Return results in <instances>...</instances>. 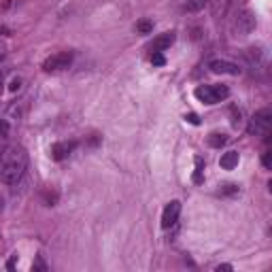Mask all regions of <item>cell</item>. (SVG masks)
I'll list each match as a JSON object with an SVG mask.
<instances>
[{
    "instance_id": "obj_1",
    "label": "cell",
    "mask_w": 272,
    "mask_h": 272,
    "mask_svg": "<svg viewBox=\"0 0 272 272\" xmlns=\"http://www.w3.org/2000/svg\"><path fill=\"white\" fill-rule=\"evenodd\" d=\"M28 168V151L21 145H11L0 151V181L15 185Z\"/></svg>"
},
{
    "instance_id": "obj_2",
    "label": "cell",
    "mask_w": 272,
    "mask_h": 272,
    "mask_svg": "<svg viewBox=\"0 0 272 272\" xmlns=\"http://www.w3.org/2000/svg\"><path fill=\"white\" fill-rule=\"evenodd\" d=\"M196 98L204 105H217V102H221L230 96V89L226 85H200L196 87Z\"/></svg>"
},
{
    "instance_id": "obj_3",
    "label": "cell",
    "mask_w": 272,
    "mask_h": 272,
    "mask_svg": "<svg viewBox=\"0 0 272 272\" xmlns=\"http://www.w3.org/2000/svg\"><path fill=\"white\" fill-rule=\"evenodd\" d=\"M270 123H272V113L268 109H262V111H257L253 117H251L249 132L255 134V136H268Z\"/></svg>"
},
{
    "instance_id": "obj_4",
    "label": "cell",
    "mask_w": 272,
    "mask_h": 272,
    "mask_svg": "<svg viewBox=\"0 0 272 272\" xmlns=\"http://www.w3.org/2000/svg\"><path fill=\"white\" fill-rule=\"evenodd\" d=\"M72 62V51H62V54H56L43 62V70L45 72H56V70H64L68 68Z\"/></svg>"
},
{
    "instance_id": "obj_5",
    "label": "cell",
    "mask_w": 272,
    "mask_h": 272,
    "mask_svg": "<svg viewBox=\"0 0 272 272\" xmlns=\"http://www.w3.org/2000/svg\"><path fill=\"white\" fill-rule=\"evenodd\" d=\"M255 26H257V19H255L253 13L251 11H240L236 21H234V30L240 36H247V34H251L255 30Z\"/></svg>"
},
{
    "instance_id": "obj_6",
    "label": "cell",
    "mask_w": 272,
    "mask_h": 272,
    "mask_svg": "<svg viewBox=\"0 0 272 272\" xmlns=\"http://www.w3.org/2000/svg\"><path fill=\"white\" fill-rule=\"evenodd\" d=\"M181 215V202L179 200H172L166 204V209L162 213V228H172L177 224V219Z\"/></svg>"
},
{
    "instance_id": "obj_7",
    "label": "cell",
    "mask_w": 272,
    "mask_h": 272,
    "mask_svg": "<svg viewBox=\"0 0 272 272\" xmlns=\"http://www.w3.org/2000/svg\"><path fill=\"white\" fill-rule=\"evenodd\" d=\"M209 68L215 72V75H240V68L236 66V64H232L228 60H213L209 62Z\"/></svg>"
},
{
    "instance_id": "obj_8",
    "label": "cell",
    "mask_w": 272,
    "mask_h": 272,
    "mask_svg": "<svg viewBox=\"0 0 272 272\" xmlns=\"http://www.w3.org/2000/svg\"><path fill=\"white\" fill-rule=\"evenodd\" d=\"M75 147H77V142L75 140H64V142H56L54 147H51V158L54 160H58V162H62V160H66L68 155L75 151Z\"/></svg>"
},
{
    "instance_id": "obj_9",
    "label": "cell",
    "mask_w": 272,
    "mask_h": 272,
    "mask_svg": "<svg viewBox=\"0 0 272 272\" xmlns=\"http://www.w3.org/2000/svg\"><path fill=\"white\" fill-rule=\"evenodd\" d=\"M175 38H177V34L175 32H164V34H160L158 38L153 41V51H164V49H168L172 43H175Z\"/></svg>"
},
{
    "instance_id": "obj_10",
    "label": "cell",
    "mask_w": 272,
    "mask_h": 272,
    "mask_svg": "<svg viewBox=\"0 0 272 272\" xmlns=\"http://www.w3.org/2000/svg\"><path fill=\"white\" fill-rule=\"evenodd\" d=\"M238 160H240V155L238 151H228L221 155V160H219V164H221L224 170H234V168L238 166Z\"/></svg>"
},
{
    "instance_id": "obj_11",
    "label": "cell",
    "mask_w": 272,
    "mask_h": 272,
    "mask_svg": "<svg viewBox=\"0 0 272 272\" xmlns=\"http://www.w3.org/2000/svg\"><path fill=\"white\" fill-rule=\"evenodd\" d=\"M228 142V136L226 134H219V132H213L211 136H209V147H213V149H221L224 145Z\"/></svg>"
},
{
    "instance_id": "obj_12",
    "label": "cell",
    "mask_w": 272,
    "mask_h": 272,
    "mask_svg": "<svg viewBox=\"0 0 272 272\" xmlns=\"http://www.w3.org/2000/svg\"><path fill=\"white\" fill-rule=\"evenodd\" d=\"M136 30H138L140 34H149V32L153 30V21H151V19H140V21L136 23Z\"/></svg>"
},
{
    "instance_id": "obj_13",
    "label": "cell",
    "mask_w": 272,
    "mask_h": 272,
    "mask_svg": "<svg viewBox=\"0 0 272 272\" xmlns=\"http://www.w3.org/2000/svg\"><path fill=\"white\" fill-rule=\"evenodd\" d=\"M206 3H209V0H187V3H185V9H187V11H200Z\"/></svg>"
},
{
    "instance_id": "obj_14",
    "label": "cell",
    "mask_w": 272,
    "mask_h": 272,
    "mask_svg": "<svg viewBox=\"0 0 272 272\" xmlns=\"http://www.w3.org/2000/svg\"><path fill=\"white\" fill-rule=\"evenodd\" d=\"M151 64H153V66H164V64H166V58L162 56V51H153Z\"/></svg>"
},
{
    "instance_id": "obj_15",
    "label": "cell",
    "mask_w": 272,
    "mask_h": 272,
    "mask_svg": "<svg viewBox=\"0 0 272 272\" xmlns=\"http://www.w3.org/2000/svg\"><path fill=\"white\" fill-rule=\"evenodd\" d=\"M202 170H204V168H202V160L198 158L196 160V172H193V183H202Z\"/></svg>"
},
{
    "instance_id": "obj_16",
    "label": "cell",
    "mask_w": 272,
    "mask_h": 272,
    "mask_svg": "<svg viewBox=\"0 0 272 272\" xmlns=\"http://www.w3.org/2000/svg\"><path fill=\"white\" fill-rule=\"evenodd\" d=\"M185 119H187L189 123H193V126H198V123H200V119H198V115H193V113H189V115H187V117H185Z\"/></svg>"
},
{
    "instance_id": "obj_17",
    "label": "cell",
    "mask_w": 272,
    "mask_h": 272,
    "mask_svg": "<svg viewBox=\"0 0 272 272\" xmlns=\"http://www.w3.org/2000/svg\"><path fill=\"white\" fill-rule=\"evenodd\" d=\"M7 132H9V123H7V121H0V134L5 136Z\"/></svg>"
},
{
    "instance_id": "obj_18",
    "label": "cell",
    "mask_w": 272,
    "mask_h": 272,
    "mask_svg": "<svg viewBox=\"0 0 272 272\" xmlns=\"http://www.w3.org/2000/svg\"><path fill=\"white\" fill-rule=\"evenodd\" d=\"M15 260H17V255H13L11 260L7 262V268H9V270H13V268H15Z\"/></svg>"
},
{
    "instance_id": "obj_19",
    "label": "cell",
    "mask_w": 272,
    "mask_h": 272,
    "mask_svg": "<svg viewBox=\"0 0 272 272\" xmlns=\"http://www.w3.org/2000/svg\"><path fill=\"white\" fill-rule=\"evenodd\" d=\"M32 268H34V270H47V266L43 264V260H38V262H36V264L32 266Z\"/></svg>"
},
{
    "instance_id": "obj_20",
    "label": "cell",
    "mask_w": 272,
    "mask_h": 272,
    "mask_svg": "<svg viewBox=\"0 0 272 272\" xmlns=\"http://www.w3.org/2000/svg\"><path fill=\"white\" fill-rule=\"evenodd\" d=\"M262 162H264V166H266V168H270V151H266V153H264V160H262Z\"/></svg>"
},
{
    "instance_id": "obj_21",
    "label": "cell",
    "mask_w": 272,
    "mask_h": 272,
    "mask_svg": "<svg viewBox=\"0 0 272 272\" xmlns=\"http://www.w3.org/2000/svg\"><path fill=\"white\" fill-rule=\"evenodd\" d=\"M11 89H13V92H15V89H19V79H15V81L11 83Z\"/></svg>"
},
{
    "instance_id": "obj_22",
    "label": "cell",
    "mask_w": 272,
    "mask_h": 272,
    "mask_svg": "<svg viewBox=\"0 0 272 272\" xmlns=\"http://www.w3.org/2000/svg\"><path fill=\"white\" fill-rule=\"evenodd\" d=\"M217 270H219V272H221V270H232V266H230V264H224V266H217Z\"/></svg>"
},
{
    "instance_id": "obj_23",
    "label": "cell",
    "mask_w": 272,
    "mask_h": 272,
    "mask_svg": "<svg viewBox=\"0 0 272 272\" xmlns=\"http://www.w3.org/2000/svg\"><path fill=\"white\" fill-rule=\"evenodd\" d=\"M3 204H5V200H3V196H0V211H3Z\"/></svg>"
}]
</instances>
